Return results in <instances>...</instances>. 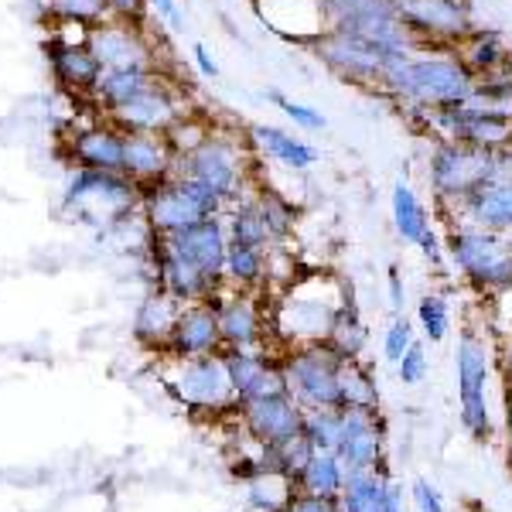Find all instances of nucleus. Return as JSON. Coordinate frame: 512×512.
Returning a JSON list of instances; mask_svg holds the SVG:
<instances>
[{
  "mask_svg": "<svg viewBox=\"0 0 512 512\" xmlns=\"http://www.w3.org/2000/svg\"><path fill=\"white\" fill-rule=\"evenodd\" d=\"M492 369H499V338L482 328L465 325L454 349V386H458V424L472 441L489 444L495 437V420L489 407Z\"/></svg>",
  "mask_w": 512,
  "mask_h": 512,
  "instance_id": "39448f33",
  "label": "nucleus"
},
{
  "mask_svg": "<svg viewBox=\"0 0 512 512\" xmlns=\"http://www.w3.org/2000/svg\"><path fill=\"white\" fill-rule=\"evenodd\" d=\"M458 55H461V62L468 65V72H472L475 79L495 76V72H502V69H509V65H512V48H509L506 35H502V31H495V28H482V24H478L472 35L461 41Z\"/></svg>",
  "mask_w": 512,
  "mask_h": 512,
  "instance_id": "c756f323",
  "label": "nucleus"
},
{
  "mask_svg": "<svg viewBox=\"0 0 512 512\" xmlns=\"http://www.w3.org/2000/svg\"><path fill=\"white\" fill-rule=\"evenodd\" d=\"M250 137L226 127H209V134L195 147L178 154L175 175L205 188L222 205H233L253 188V164H250Z\"/></svg>",
  "mask_w": 512,
  "mask_h": 512,
  "instance_id": "20e7f679",
  "label": "nucleus"
},
{
  "mask_svg": "<svg viewBox=\"0 0 512 512\" xmlns=\"http://www.w3.org/2000/svg\"><path fill=\"white\" fill-rule=\"evenodd\" d=\"M246 137H250V147L256 154L277 161L287 171H311L321 161V151L311 140L297 137L294 130L277 127V123H253Z\"/></svg>",
  "mask_w": 512,
  "mask_h": 512,
  "instance_id": "bb28decb",
  "label": "nucleus"
},
{
  "mask_svg": "<svg viewBox=\"0 0 512 512\" xmlns=\"http://www.w3.org/2000/svg\"><path fill=\"white\" fill-rule=\"evenodd\" d=\"M410 120H414V127L427 140H454V144L485 147V151L512 144L509 113L478 106L475 99H458V103L417 110V113H410Z\"/></svg>",
  "mask_w": 512,
  "mask_h": 512,
  "instance_id": "0eeeda50",
  "label": "nucleus"
},
{
  "mask_svg": "<svg viewBox=\"0 0 512 512\" xmlns=\"http://www.w3.org/2000/svg\"><path fill=\"white\" fill-rule=\"evenodd\" d=\"M301 434L315 451H335L342 437V410H304Z\"/></svg>",
  "mask_w": 512,
  "mask_h": 512,
  "instance_id": "37998d69",
  "label": "nucleus"
},
{
  "mask_svg": "<svg viewBox=\"0 0 512 512\" xmlns=\"http://www.w3.org/2000/svg\"><path fill=\"white\" fill-rule=\"evenodd\" d=\"M410 506H414L417 512H448L441 489H437L431 478H424V475H417L414 482H410Z\"/></svg>",
  "mask_w": 512,
  "mask_h": 512,
  "instance_id": "8fccbe9b",
  "label": "nucleus"
},
{
  "mask_svg": "<svg viewBox=\"0 0 512 512\" xmlns=\"http://www.w3.org/2000/svg\"><path fill=\"white\" fill-rule=\"evenodd\" d=\"M267 99L277 106L280 113H284L287 120L294 123L297 130H304V134H321V130L328 127L325 113L315 110V106H308V103H297V99H291L287 93H280V89H267Z\"/></svg>",
  "mask_w": 512,
  "mask_h": 512,
  "instance_id": "49530a36",
  "label": "nucleus"
},
{
  "mask_svg": "<svg viewBox=\"0 0 512 512\" xmlns=\"http://www.w3.org/2000/svg\"><path fill=\"white\" fill-rule=\"evenodd\" d=\"M222 222H226L229 243L270 250V233H267V222H263V209H260V198H256V185L243 198H236L233 205H226V219H222Z\"/></svg>",
  "mask_w": 512,
  "mask_h": 512,
  "instance_id": "72a5a7b5",
  "label": "nucleus"
},
{
  "mask_svg": "<svg viewBox=\"0 0 512 512\" xmlns=\"http://www.w3.org/2000/svg\"><path fill=\"white\" fill-rule=\"evenodd\" d=\"M396 18L417 45L458 48L478 28L475 0H393Z\"/></svg>",
  "mask_w": 512,
  "mask_h": 512,
  "instance_id": "f8f14e48",
  "label": "nucleus"
},
{
  "mask_svg": "<svg viewBox=\"0 0 512 512\" xmlns=\"http://www.w3.org/2000/svg\"><path fill=\"white\" fill-rule=\"evenodd\" d=\"M158 246H164L168 253H175L178 260H185L188 267H195L198 274L219 280L226 284L222 270H226V253H229V233L222 216L202 219L195 226L181 229L175 236H158Z\"/></svg>",
  "mask_w": 512,
  "mask_h": 512,
  "instance_id": "a211bd4d",
  "label": "nucleus"
},
{
  "mask_svg": "<svg viewBox=\"0 0 512 512\" xmlns=\"http://www.w3.org/2000/svg\"><path fill=\"white\" fill-rule=\"evenodd\" d=\"M451 270L482 297L512 291V236L475 226H444Z\"/></svg>",
  "mask_w": 512,
  "mask_h": 512,
  "instance_id": "423d86ee",
  "label": "nucleus"
},
{
  "mask_svg": "<svg viewBox=\"0 0 512 512\" xmlns=\"http://www.w3.org/2000/svg\"><path fill=\"white\" fill-rule=\"evenodd\" d=\"M256 198H260L263 222H267V233H270V246H287L297 229V205L291 198L267 192V188H256Z\"/></svg>",
  "mask_w": 512,
  "mask_h": 512,
  "instance_id": "58836bf2",
  "label": "nucleus"
},
{
  "mask_svg": "<svg viewBox=\"0 0 512 512\" xmlns=\"http://www.w3.org/2000/svg\"><path fill=\"white\" fill-rule=\"evenodd\" d=\"M219 315L222 349H267L270 311H263V297L253 291H229L212 297Z\"/></svg>",
  "mask_w": 512,
  "mask_h": 512,
  "instance_id": "f3484780",
  "label": "nucleus"
},
{
  "mask_svg": "<svg viewBox=\"0 0 512 512\" xmlns=\"http://www.w3.org/2000/svg\"><path fill=\"white\" fill-rule=\"evenodd\" d=\"M417 325L431 345H441L451 335V301L441 291H427L417 301Z\"/></svg>",
  "mask_w": 512,
  "mask_h": 512,
  "instance_id": "a19ab883",
  "label": "nucleus"
},
{
  "mask_svg": "<svg viewBox=\"0 0 512 512\" xmlns=\"http://www.w3.org/2000/svg\"><path fill=\"white\" fill-rule=\"evenodd\" d=\"M137 202H140V185H134L127 175L76 168L69 188H65V205H72L82 216H93V219H113L120 212L134 209Z\"/></svg>",
  "mask_w": 512,
  "mask_h": 512,
  "instance_id": "2eb2a0df",
  "label": "nucleus"
},
{
  "mask_svg": "<svg viewBox=\"0 0 512 512\" xmlns=\"http://www.w3.org/2000/svg\"><path fill=\"white\" fill-rule=\"evenodd\" d=\"M478 106H489V110H499V113H509L512 117V65L495 76H482L475 79V89L472 96Z\"/></svg>",
  "mask_w": 512,
  "mask_h": 512,
  "instance_id": "c03bdc74",
  "label": "nucleus"
},
{
  "mask_svg": "<svg viewBox=\"0 0 512 512\" xmlns=\"http://www.w3.org/2000/svg\"><path fill=\"white\" fill-rule=\"evenodd\" d=\"M147 18L164 24L171 35L185 31V11H181V0H147Z\"/></svg>",
  "mask_w": 512,
  "mask_h": 512,
  "instance_id": "3c124183",
  "label": "nucleus"
},
{
  "mask_svg": "<svg viewBox=\"0 0 512 512\" xmlns=\"http://www.w3.org/2000/svg\"><path fill=\"white\" fill-rule=\"evenodd\" d=\"M171 390L178 393L181 403H188V407H195V410H226L236 403V393H233V383H229L222 355L181 359Z\"/></svg>",
  "mask_w": 512,
  "mask_h": 512,
  "instance_id": "6ab92c4d",
  "label": "nucleus"
},
{
  "mask_svg": "<svg viewBox=\"0 0 512 512\" xmlns=\"http://www.w3.org/2000/svg\"><path fill=\"white\" fill-rule=\"evenodd\" d=\"M335 512H345V509H342V506H335Z\"/></svg>",
  "mask_w": 512,
  "mask_h": 512,
  "instance_id": "bf43d9fd",
  "label": "nucleus"
},
{
  "mask_svg": "<svg viewBox=\"0 0 512 512\" xmlns=\"http://www.w3.org/2000/svg\"><path fill=\"white\" fill-rule=\"evenodd\" d=\"M506 297H512V291H509V294H506Z\"/></svg>",
  "mask_w": 512,
  "mask_h": 512,
  "instance_id": "052dcab7",
  "label": "nucleus"
},
{
  "mask_svg": "<svg viewBox=\"0 0 512 512\" xmlns=\"http://www.w3.org/2000/svg\"><path fill=\"white\" fill-rule=\"evenodd\" d=\"M222 277L229 280L233 291H253L260 294L263 284H270V250H256V246L229 243L226 270Z\"/></svg>",
  "mask_w": 512,
  "mask_h": 512,
  "instance_id": "f704fd0d",
  "label": "nucleus"
},
{
  "mask_svg": "<svg viewBox=\"0 0 512 512\" xmlns=\"http://www.w3.org/2000/svg\"><path fill=\"white\" fill-rule=\"evenodd\" d=\"M294 495V485L287 478H280L274 472L260 475L250 482V506L260 512H280L287 506V499Z\"/></svg>",
  "mask_w": 512,
  "mask_h": 512,
  "instance_id": "a18cd8bd",
  "label": "nucleus"
},
{
  "mask_svg": "<svg viewBox=\"0 0 512 512\" xmlns=\"http://www.w3.org/2000/svg\"><path fill=\"white\" fill-rule=\"evenodd\" d=\"M379 376L369 362H345L342 379H338V396L342 407H359V410H379Z\"/></svg>",
  "mask_w": 512,
  "mask_h": 512,
  "instance_id": "4c0bfd02",
  "label": "nucleus"
},
{
  "mask_svg": "<svg viewBox=\"0 0 512 512\" xmlns=\"http://www.w3.org/2000/svg\"><path fill=\"white\" fill-rule=\"evenodd\" d=\"M229 383H233L236 403L263 400V396L287 393L280 355H267V349H222Z\"/></svg>",
  "mask_w": 512,
  "mask_h": 512,
  "instance_id": "aec40b11",
  "label": "nucleus"
},
{
  "mask_svg": "<svg viewBox=\"0 0 512 512\" xmlns=\"http://www.w3.org/2000/svg\"><path fill=\"white\" fill-rule=\"evenodd\" d=\"M431 373V362H427V349L424 342H414L407 352H403V359L396 362V379H400L403 386H420Z\"/></svg>",
  "mask_w": 512,
  "mask_h": 512,
  "instance_id": "09e8293b",
  "label": "nucleus"
},
{
  "mask_svg": "<svg viewBox=\"0 0 512 512\" xmlns=\"http://www.w3.org/2000/svg\"><path fill=\"white\" fill-rule=\"evenodd\" d=\"M349 297L352 287L325 270L291 280L270 311V338L280 345V352L328 342Z\"/></svg>",
  "mask_w": 512,
  "mask_h": 512,
  "instance_id": "f03ea898",
  "label": "nucleus"
},
{
  "mask_svg": "<svg viewBox=\"0 0 512 512\" xmlns=\"http://www.w3.org/2000/svg\"><path fill=\"white\" fill-rule=\"evenodd\" d=\"M175 164L178 151L168 134H127L123 140V175L140 185V192L175 175Z\"/></svg>",
  "mask_w": 512,
  "mask_h": 512,
  "instance_id": "b1692460",
  "label": "nucleus"
},
{
  "mask_svg": "<svg viewBox=\"0 0 512 512\" xmlns=\"http://www.w3.org/2000/svg\"><path fill=\"white\" fill-rule=\"evenodd\" d=\"M386 420L379 410L342 407V437H338L335 454L349 472H376L386 468Z\"/></svg>",
  "mask_w": 512,
  "mask_h": 512,
  "instance_id": "dca6fc26",
  "label": "nucleus"
},
{
  "mask_svg": "<svg viewBox=\"0 0 512 512\" xmlns=\"http://www.w3.org/2000/svg\"><path fill=\"white\" fill-rule=\"evenodd\" d=\"M386 482H390V465L376 468V472H349L338 506L345 512H383Z\"/></svg>",
  "mask_w": 512,
  "mask_h": 512,
  "instance_id": "e433bc0d",
  "label": "nucleus"
},
{
  "mask_svg": "<svg viewBox=\"0 0 512 512\" xmlns=\"http://www.w3.org/2000/svg\"><path fill=\"white\" fill-rule=\"evenodd\" d=\"M168 349L178 359H202V355H219L222 352V332H219V315L212 301H195L181 304L178 325L171 332Z\"/></svg>",
  "mask_w": 512,
  "mask_h": 512,
  "instance_id": "393cba45",
  "label": "nucleus"
},
{
  "mask_svg": "<svg viewBox=\"0 0 512 512\" xmlns=\"http://www.w3.org/2000/svg\"><path fill=\"white\" fill-rule=\"evenodd\" d=\"M383 512H410V489H403V482L396 475H390V482H386Z\"/></svg>",
  "mask_w": 512,
  "mask_h": 512,
  "instance_id": "5fc2aeb1",
  "label": "nucleus"
},
{
  "mask_svg": "<svg viewBox=\"0 0 512 512\" xmlns=\"http://www.w3.org/2000/svg\"><path fill=\"white\" fill-rule=\"evenodd\" d=\"M239 420H243L246 434L260 448H277V444L301 434L304 407L291 393H277V396H263V400L239 403Z\"/></svg>",
  "mask_w": 512,
  "mask_h": 512,
  "instance_id": "412c9836",
  "label": "nucleus"
},
{
  "mask_svg": "<svg viewBox=\"0 0 512 512\" xmlns=\"http://www.w3.org/2000/svg\"><path fill=\"white\" fill-rule=\"evenodd\" d=\"M140 205H144V219L154 236H175L202 219L222 216V209H226V205H222L219 198H212L205 188H198L178 175L144 188V192H140Z\"/></svg>",
  "mask_w": 512,
  "mask_h": 512,
  "instance_id": "9b49d317",
  "label": "nucleus"
},
{
  "mask_svg": "<svg viewBox=\"0 0 512 512\" xmlns=\"http://www.w3.org/2000/svg\"><path fill=\"white\" fill-rule=\"evenodd\" d=\"M512 175V144L485 151V147L431 140L424 158V178L437 205V216H448L465 195H472L489 178Z\"/></svg>",
  "mask_w": 512,
  "mask_h": 512,
  "instance_id": "7ed1b4c3",
  "label": "nucleus"
},
{
  "mask_svg": "<svg viewBox=\"0 0 512 512\" xmlns=\"http://www.w3.org/2000/svg\"><path fill=\"white\" fill-rule=\"evenodd\" d=\"M123 140L127 134L110 117H99L89 127L76 130L69 137V158L76 168L106 171V175H123Z\"/></svg>",
  "mask_w": 512,
  "mask_h": 512,
  "instance_id": "5701e85b",
  "label": "nucleus"
},
{
  "mask_svg": "<svg viewBox=\"0 0 512 512\" xmlns=\"http://www.w3.org/2000/svg\"><path fill=\"white\" fill-rule=\"evenodd\" d=\"M178 315H181V304L158 287V294L144 297V304L137 308V318H134L137 342L158 345V349L164 345V349H168L171 332H175V325H178Z\"/></svg>",
  "mask_w": 512,
  "mask_h": 512,
  "instance_id": "7c9ffc66",
  "label": "nucleus"
},
{
  "mask_svg": "<svg viewBox=\"0 0 512 512\" xmlns=\"http://www.w3.org/2000/svg\"><path fill=\"white\" fill-rule=\"evenodd\" d=\"M328 345H332V352L338 355V359H345V362H359L362 355H366V349H369V325H366V318H362L355 297L345 301L342 315H338L332 335H328Z\"/></svg>",
  "mask_w": 512,
  "mask_h": 512,
  "instance_id": "c9c22d12",
  "label": "nucleus"
},
{
  "mask_svg": "<svg viewBox=\"0 0 512 512\" xmlns=\"http://www.w3.org/2000/svg\"><path fill=\"white\" fill-rule=\"evenodd\" d=\"M158 76H161V69H154V65H134V69H106L103 76H99L96 89H93L96 110L103 113V117H110L113 110H120V106H127L130 99H137Z\"/></svg>",
  "mask_w": 512,
  "mask_h": 512,
  "instance_id": "c85d7f7f",
  "label": "nucleus"
},
{
  "mask_svg": "<svg viewBox=\"0 0 512 512\" xmlns=\"http://www.w3.org/2000/svg\"><path fill=\"white\" fill-rule=\"evenodd\" d=\"M308 52L321 62V69H328L335 79L349 82L355 89H369L376 93L379 79H383L386 65L396 59L393 48L379 45L373 38L362 35H345V31H325L308 45Z\"/></svg>",
  "mask_w": 512,
  "mask_h": 512,
  "instance_id": "1a4fd4ad",
  "label": "nucleus"
},
{
  "mask_svg": "<svg viewBox=\"0 0 512 512\" xmlns=\"http://www.w3.org/2000/svg\"><path fill=\"white\" fill-rule=\"evenodd\" d=\"M506 448L512 461V383H506Z\"/></svg>",
  "mask_w": 512,
  "mask_h": 512,
  "instance_id": "13d9d810",
  "label": "nucleus"
},
{
  "mask_svg": "<svg viewBox=\"0 0 512 512\" xmlns=\"http://www.w3.org/2000/svg\"><path fill=\"white\" fill-rule=\"evenodd\" d=\"M154 260H158V287L164 294H171L178 304H195V301H212L222 284L205 274H198L195 267H188L185 260H178L175 253H168L164 246H154Z\"/></svg>",
  "mask_w": 512,
  "mask_h": 512,
  "instance_id": "cd10ccee",
  "label": "nucleus"
},
{
  "mask_svg": "<svg viewBox=\"0 0 512 512\" xmlns=\"http://www.w3.org/2000/svg\"><path fill=\"white\" fill-rule=\"evenodd\" d=\"M185 117L188 99L181 93V86H175L164 72L137 99L110 113V120L123 134H171Z\"/></svg>",
  "mask_w": 512,
  "mask_h": 512,
  "instance_id": "ddd939ff",
  "label": "nucleus"
},
{
  "mask_svg": "<svg viewBox=\"0 0 512 512\" xmlns=\"http://www.w3.org/2000/svg\"><path fill=\"white\" fill-rule=\"evenodd\" d=\"M499 369L506 376V383H512V332L499 338Z\"/></svg>",
  "mask_w": 512,
  "mask_h": 512,
  "instance_id": "4d7b16f0",
  "label": "nucleus"
},
{
  "mask_svg": "<svg viewBox=\"0 0 512 512\" xmlns=\"http://www.w3.org/2000/svg\"><path fill=\"white\" fill-rule=\"evenodd\" d=\"M318 18L325 31H345V35L373 38L379 45L393 48L396 55L417 48L403 21L396 18L393 0H315Z\"/></svg>",
  "mask_w": 512,
  "mask_h": 512,
  "instance_id": "9d476101",
  "label": "nucleus"
},
{
  "mask_svg": "<svg viewBox=\"0 0 512 512\" xmlns=\"http://www.w3.org/2000/svg\"><path fill=\"white\" fill-rule=\"evenodd\" d=\"M311 454H315V448H311V441L304 434L291 437V441L277 444V448H263V458H267V468L280 478H287V482H297L301 478V472L308 468Z\"/></svg>",
  "mask_w": 512,
  "mask_h": 512,
  "instance_id": "ea45409f",
  "label": "nucleus"
},
{
  "mask_svg": "<svg viewBox=\"0 0 512 512\" xmlns=\"http://www.w3.org/2000/svg\"><path fill=\"white\" fill-rule=\"evenodd\" d=\"M390 216H393L396 236H400L403 243H410V246H420V239H424L434 229L431 209L420 202V195L407 185V181H396V185H393V192H390Z\"/></svg>",
  "mask_w": 512,
  "mask_h": 512,
  "instance_id": "2f4dec72",
  "label": "nucleus"
},
{
  "mask_svg": "<svg viewBox=\"0 0 512 512\" xmlns=\"http://www.w3.org/2000/svg\"><path fill=\"white\" fill-rule=\"evenodd\" d=\"M86 45L93 48L99 65L106 69H134V65H158V45L144 31V24L103 18L86 31Z\"/></svg>",
  "mask_w": 512,
  "mask_h": 512,
  "instance_id": "4468645a",
  "label": "nucleus"
},
{
  "mask_svg": "<svg viewBox=\"0 0 512 512\" xmlns=\"http://www.w3.org/2000/svg\"><path fill=\"white\" fill-rule=\"evenodd\" d=\"M106 4H110V18L134 21V24L147 21V0H106Z\"/></svg>",
  "mask_w": 512,
  "mask_h": 512,
  "instance_id": "864d4df0",
  "label": "nucleus"
},
{
  "mask_svg": "<svg viewBox=\"0 0 512 512\" xmlns=\"http://www.w3.org/2000/svg\"><path fill=\"white\" fill-rule=\"evenodd\" d=\"M48 65H52V76L65 93L93 99L96 82L103 76V65H99L86 41H52L48 45Z\"/></svg>",
  "mask_w": 512,
  "mask_h": 512,
  "instance_id": "a878e982",
  "label": "nucleus"
},
{
  "mask_svg": "<svg viewBox=\"0 0 512 512\" xmlns=\"http://www.w3.org/2000/svg\"><path fill=\"white\" fill-rule=\"evenodd\" d=\"M280 366H284L287 393L304 410H342L338 379H342L345 359H338L328 342L284 349L280 352Z\"/></svg>",
  "mask_w": 512,
  "mask_h": 512,
  "instance_id": "6e6552de",
  "label": "nucleus"
},
{
  "mask_svg": "<svg viewBox=\"0 0 512 512\" xmlns=\"http://www.w3.org/2000/svg\"><path fill=\"white\" fill-rule=\"evenodd\" d=\"M192 59H195V69L202 72L205 79H219V62H216V55L209 52V45H202V41H195L192 45Z\"/></svg>",
  "mask_w": 512,
  "mask_h": 512,
  "instance_id": "6e6d98bb",
  "label": "nucleus"
},
{
  "mask_svg": "<svg viewBox=\"0 0 512 512\" xmlns=\"http://www.w3.org/2000/svg\"><path fill=\"white\" fill-rule=\"evenodd\" d=\"M475 89V76L461 62L458 48H427L417 45L410 52L396 55L386 65L376 93L400 106L403 113L431 110V106L458 103Z\"/></svg>",
  "mask_w": 512,
  "mask_h": 512,
  "instance_id": "f257e3e1",
  "label": "nucleus"
},
{
  "mask_svg": "<svg viewBox=\"0 0 512 512\" xmlns=\"http://www.w3.org/2000/svg\"><path fill=\"white\" fill-rule=\"evenodd\" d=\"M48 18L72 28H93L103 18H110V4L106 0H45Z\"/></svg>",
  "mask_w": 512,
  "mask_h": 512,
  "instance_id": "79ce46f5",
  "label": "nucleus"
},
{
  "mask_svg": "<svg viewBox=\"0 0 512 512\" xmlns=\"http://www.w3.org/2000/svg\"><path fill=\"white\" fill-rule=\"evenodd\" d=\"M441 219L444 226H475V229H489V233L512 236V175L489 178L472 195L461 198L448 216Z\"/></svg>",
  "mask_w": 512,
  "mask_h": 512,
  "instance_id": "4be33fe9",
  "label": "nucleus"
},
{
  "mask_svg": "<svg viewBox=\"0 0 512 512\" xmlns=\"http://www.w3.org/2000/svg\"><path fill=\"white\" fill-rule=\"evenodd\" d=\"M345 482H349V468L342 465L335 451H315L308 461V468L301 472V478L294 482L297 492L318 495V499L338 502L345 492Z\"/></svg>",
  "mask_w": 512,
  "mask_h": 512,
  "instance_id": "473e14b6",
  "label": "nucleus"
},
{
  "mask_svg": "<svg viewBox=\"0 0 512 512\" xmlns=\"http://www.w3.org/2000/svg\"><path fill=\"white\" fill-rule=\"evenodd\" d=\"M414 342H417L414 321L407 315H393V321L386 325V335H383V359L390 362V366H396V362L403 359V352H407Z\"/></svg>",
  "mask_w": 512,
  "mask_h": 512,
  "instance_id": "de8ad7c7",
  "label": "nucleus"
},
{
  "mask_svg": "<svg viewBox=\"0 0 512 512\" xmlns=\"http://www.w3.org/2000/svg\"><path fill=\"white\" fill-rule=\"evenodd\" d=\"M386 301H390L393 315H403V311H407V284H403V274L396 263L390 267V274H386Z\"/></svg>",
  "mask_w": 512,
  "mask_h": 512,
  "instance_id": "603ef678",
  "label": "nucleus"
}]
</instances>
